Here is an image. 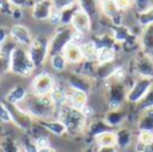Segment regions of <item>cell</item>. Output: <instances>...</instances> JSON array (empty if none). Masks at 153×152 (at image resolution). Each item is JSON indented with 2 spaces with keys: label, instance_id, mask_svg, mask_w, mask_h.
Returning <instances> with one entry per match:
<instances>
[{
  "label": "cell",
  "instance_id": "39",
  "mask_svg": "<svg viewBox=\"0 0 153 152\" xmlns=\"http://www.w3.org/2000/svg\"><path fill=\"white\" fill-rule=\"evenodd\" d=\"M137 142L144 145H149L153 143V132L152 131H138Z\"/></svg>",
  "mask_w": 153,
  "mask_h": 152
},
{
  "label": "cell",
  "instance_id": "45",
  "mask_svg": "<svg viewBox=\"0 0 153 152\" xmlns=\"http://www.w3.org/2000/svg\"><path fill=\"white\" fill-rule=\"evenodd\" d=\"M8 38H10V30L7 27H0V50L8 42Z\"/></svg>",
  "mask_w": 153,
  "mask_h": 152
},
{
  "label": "cell",
  "instance_id": "41",
  "mask_svg": "<svg viewBox=\"0 0 153 152\" xmlns=\"http://www.w3.org/2000/svg\"><path fill=\"white\" fill-rule=\"evenodd\" d=\"M0 123H12V118H11V113L8 110L7 105L4 101H0Z\"/></svg>",
  "mask_w": 153,
  "mask_h": 152
},
{
  "label": "cell",
  "instance_id": "22",
  "mask_svg": "<svg viewBox=\"0 0 153 152\" xmlns=\"http://www.w3.org/2000/svg\"><path fill=\"white\" fill-rule=\"evenodd\" d=\"M108 131H113V128H110V127L105 123L103 118H95V120L90 121L86 127L87 136L93 140H94V137L98 136L100 133H102V132H108Z\"/></svg>",
  "mask_w": 153,
  "mask_h": 152
},
{
  "label": "cell",
  "instance_id": "40",
  "mask_svg": "<svg viewBox=\"0 0 153 152\" xmlns=\"http://www.w3.org/2000/svg\"><path fill=\"white\" fill-rule=\"evenodd\" d=\"M133 5L136 7V12H145L153 7V0H133Z\"/></svg>",
  "mask_w": 153,
  "mask_h": 152
},
{
  "label": "cell",
  "instance_id": "1",
  "mask_svg": "<svg viewBox=\"0 0 153 152\" xmlns=\"http://www.w3.org/2000/svg\"><path fill=\"white\" fill-rule=\"evenodd\" d=\"M19 108L28 113L35 121L50 120V118H55V115L58 116V109L48 96L28 94L27 98L19 105Z\"/></svg>",
  "mask_w": 153,
  "mask_h": 152
},
{
  "label": "cell",
  "instance_id": "8",
  "mask_svg": "<svg viewBox=\"0 0 153 152\" xmlns=\"http://www.w3.org/2000/svg\"><path fill=\"white\" fill-rule=\"evenodd\" d=\"M132 70L137 77L153 80V58L140 50L132 62Z\"/></svg>",
  "mask_w": 153,
  "mask_h": 152
},
{
  "label": "cell",
  "instance_id": "20",
  "mask_svg": "<svg viewBox=\"0 0 153 152\" xmlns=\"http://www.w3.org/2000/svg\"><path fill=\"white\" fill-rule=\"evenodd\" d=\"M40 127L46 129L47 132L55 135V136H65L67 133L66 132V127L63 125L59 118H50V120H39L36 121Z\"/></svg>",
  "mask_w": 153,
  "mask_h": 152
},
{
  "label": "cell",
  "instance_id": "43",
  "mask_svg": "<svg viewBox=\"0 0 153 152\" xmlns=\"http://www.w3.org/2000/svg\"><path fill=\"white\" fill-rule=\"evenodd\" d=\"M54 5V10L55 11H62L66 7H70V5L75 4L76 0H51Z\"/></svg>",
  "mask_w": 153,
  "mask_h": 152
},
{
  "label": "cell",
  "instance_id": "9",
  "mask_svg": "<svg viewBox=\"0 0 153 152\" xmlns=\"http://www.w3.org/2000/svg\"><path fill=\"white\" fill-rule=\"evenodd\" d=\"M8 110L11 113V118H12V123L15 124L18 128H20L24 133H30V131L32 129L35 124V120L28 115L27 112H24L22 108L16 107V105H11V104H7Z\"/></svg>",
  "mask_w": 153,
  "mask_h": 152
},
{
  "label": "cell",
  "instance_id": "35",
  "mask_svg": "<svg viewBox=\"0 0 153 152\" xmlns=\"http://www.w3.org/2000/svg\"><path fill=\"white\" fill-rule=\"evenodd\" d=\"M116 51L113 48H101L98 50V58H97V63L102 65V63H110V62L116 61Z\"/></svg>",
  "mask_w": 153,
  "mask_h": 152
},
{
  "label": "cell",
  "instance_id": "2",
  "mask_svg": "<svg viewBox=\"0 0 153 152\" xmlns=\"http://www.w3.org/2000/svg\"><path fill=\"white\" fill-rule=\"evenodd\" d=\"M58 118L66 127V132L70 136H78L86 131L87 118L79 109H75L69 104H65L58 109Z\"/></svg>",
  "mask_w": 153,
  "mask_h": 152
},
{
  "label": "cell",
  "instance_id": "13",
  "mask_svg": "<svg viewBox=\"0 0 153 152\" xmlns=\"http://www.w3.org/2000/svg\"><path fill=\"white\" fill-rule=\"evenodd\" d=\"M10 37L12 40L19 46L23 47H30V45L34 40V37L31 35V31L23 24H13L10 30Z\"/></svg>",
  "mask_w": 153,
  "mask_h": 152
},
{
  "label": "cell",
  "instance_id": "36",
  "mask_svg": "<svg viewBox=\"0 0 153 152\" xmlns=\"http://www.w3.org/2000/svg\"><path fill=\"white\" fill-rule=\"evenodd\" d=\"M136 20L141 27H145L153 23V7L145 12H136Z\"/></svg>",
  "mask_w": 153,
  "mask_h": 152
},
{
  "label": "cell",
  "instance_id": "29",
  "mask_svg": "<svg viewBox=\"0 0 153 152\" xmlns=\"http://www.w3.org/2000/svg\"><path fill=\"white\" fill-rule=\"evenodd\" d=\"M79 10H81V7L78 5V3H75V4L59 11V26H71L73 18Z\"/></svg>",
  "mask_w": 153,
  "mask_h": 152
},
{
  "label": "cell",
  "instance_id": "23",
  "mask_svg": "<svg viewBox=\"0 0 153 152\" xmlns=\"http://www.w3.org/2000/svg\"><path fill=\"white\" fill-rule=\"evenodd\" d=\"M0 151L1 152H23L22 144L12 136L4 135L0 137Z\"/></svg>",
  "mask_w": 153,
  "mask_h": 152
},
{
  "label": "cell",
  "instance_id": "10",
  "mask_svg": "<svg viewBox=\"0 0 153 152\" xmlns=\"http://www.w3.org/2000/svg\"><path fill=\"white\" fill-rule=\"evenodd\" d=\"M55 88V80L48 73H40L31 82V94L35 96H48Z\"/></svg>",
  "mask_w": 153,
  "mask_h": 152
},
{
  "label": "cell",
  "instance_id": "26",
  "mask_svg": "<svg viewBox=\"0 0 153 152\" xmlns=\"http://www.w3.org/2000/svg\"><path fill=\"white\" fill-rule=\"evenodd\" d=\"M116 147L120 150H126L133 142V133L128 128H120L116 131Z\"/></svg>",
  "mask_w": 153,
  "mask_h": 152
},
{
  "label": "cell",
  "instance_id": "42",
  "mask_svg": "<svg viewBox=\"0 0 153 152\" xmlns=\"http://www.w3.org/2000/svg\"><path fill=\"white\" fill-rule=\"evenodd\" d=\"M8 1L11 3L12 7L22 8V10H24V8H32L35 4L34 0H8Z\"/></svg>",
  "mask_w": 153,
  "mask_h": 152
},
{
  "label": "cell",
  "instance_id": "19",
  "mask_svg": "<svg viewBox=\"0 0 153 152\" xmlns=\"http://www.w3.org/2000/svg\"><path fill=\"white\" fill-rule=\"evenodd\" d=\"M128 117V112L124 108H120V109H114V110H109L105 115L103 120L108 124L110 128H120V125H122L125 120Z\"/></svg>",
  "mask_w": 153,
  "mask_h": 152
},
{
  "label": "cell",
  "instance_id": "4",
  "mask_svg": "<svg viewBox=\"0 0 153 152\" xmlns=\"http://www.w3.org/2000/svg\"><path fill=\"white\" fill-rule=\"evenodd\" d=\"M103 86H105V97L106 101H108L109 110L124 108L128 92H129V86H128L126 81L125 82H117V81L108 80L103 82Z\"/></svg>",
  "mask_w": 153,
  "mask_h": 152
},
{
  "label": "cell",
  "instance_id": "7",
  "mask_svg": "<svg viewBox=\"0 0 153 152\" xmlns=\"http://www.w3.org/2000/svg\"><path fill=\"white\" fill-rule=\"evenodd\" d=\"M152 86H153V80L137 77L136 81L133 82V85L129 88V92H128L126 96V102L137 105L146 96V93L151 90Z\"/></svg>",
  "mask_w": 153,
  "mask_h": 152
},
{
  "label": "cell",
  "instance_id": "30",
  "mask_svg": "<svg viewBox=\"0 0 153 152\" xmlns=\"http://www.w3.org/2000/svg\"><path fill=\"white\" fill-rule=\"evenodd\" d=\"M116 142L117 139L114 131L102 132V133L94 137V143L97 147H116Z\"/></svg>",
  "mask_w": 153,
  "mask_h": 152
},
{
  "label": "cell",
  "instance_id": "32",
  "mask_svg": "<svg viewBox=\"0 0 153 152\" xmlns=\"http://www.w3.org/2000/svg\"><path fill=\"white\" fill-rule=\"evenodd\" d=\"M48 97L51 98L53 104L56 107V109H59L61 107H63L65 104H67V90H65L63 88H59L55 85V88L51 90V93L48 94Z\"/></svg>",
  "mask_w": 153,
  "mask_h": 152
},
{
  "label": "cell",
  "instance_id": "50",
  "mask_svg": "<svg viewBox=\"0 0 153 152\" xmlns=\"http://www.w3.org/2000/svg\"><path fill=\"white\" fill-rule=\"evenodd\" d=\"M11 18L15 19V20H20V19L23 18V10H22V8L13 7L12 8V12H11Z\"/></svg>",
  "mask_w": 153,
  "mask_h": 152
},
{
  "label": "cell",
  "instance_id": "37",
  "mask_svg": "<svg viewBox=\"0 0 153 152\" xmlns=\"http://www.w3.org/2000/svg\"><path fill=\"white\" fill-rule=\"evenodd\" d=\"M138 108L141 110H146V109H153V86L151 88V90L146 93V96L138 102Z\"/></svg>",
  "mask_w": 153,
  "mask_h": 152
},
{
  "label": "cell",
  "instance_id": "3",
  "mask_svg": "<svg viewBox=\"0 0 153 152\" xmlns=\"http://www.w3.org/2000/svg\"><path fill=\"white\" fill-rule=\"evenodd\" d=\"M35 70L36 69L30 58L28 50L23 46L15 45L11 54V73L19 77H30Z\"/></svg>",
  "mask_w": 153,
  "mask_h": 152
},
{
  "label": "cell",
  "instance_id": "48",
  "mask_svg": "<svg viewBox=\"0 0 153 152\" xmlns=\"http://www.w3.org/2000/svg\"><path fill=\"white\" fill-rule=\"evenodd\" d=\"M85 42H86V40H85V35L81 34V32H78V31H74L71 43H74V45H76V46H81L82 43H85Z\"/></svg>",
  "mask_w": 153,
  "mask_h": 152
},
{
  "label": "cell",
  "instance_id": "11",
  "mask_svg": "<svg viewBox=\"0 0 153 152\" xmlns=\"http://www.w3.org/2000/svg\"><path fill=\"white\" fill-rule=\"evenodd\" d=\"M66 83H67V86H69V89L81 90L86 94H89L90 92H93V89H94V80H93V78L82 75L75 72H71L67 74Z\"/></svg>",
  "mask_w": 153,
  "mask_h": 152
},
{
  "label": "cell",
  "instance_id": "49",
  "mask_svg": "<svg viewBox=\"0 0 153 152\" xmlns=\"http://www.w3.org/2000/svg\"><path fill=\"white\" fill-rule=\"evenodd\" d=\"M79 110H81V112H82V115H83L85 117L87 118V120H89V118H91L93 116H94V109H93V108L90 107L89 104H87L86 107H83V108H82V109H79Z\"/></svg>",
  "mask_w": 153,
  "mask_h": 152
},
{
  "label": "cell",
  "instance_id": "18",
  "mask_svg": "<svg viewBox=\"0 0 153 152\" xmlns=\"http://www.w3.org/2000/svg\"><path fill=\"white\" fill-rule=\"evenodd\" d=\"M16 43L7 42L0 50V75L11 72V54Z\"/></svg>",
  "mask_w": 153,
  "mask_h": 152
},
{
  "label": "cell",
  "instance_id": "12",
  "mask_svg": "<svg viewBox=\"0 0 153 152\" xmlns=\"http://www.w3.org/2000/svg\"><path fill=\"white\" fill-rule=\"evenodd\" d=\"M100 10L106 19L110 20L113 26H121L124 24V15L117 8L114 0H100Z\"/></svg>",
  "mask_w": 153,
  "mask_h": 152
},
{
  "label": "cell",
  "instance_id": "54",
  "mask_svg": "<svg viewBox=\"0 0 153 152\" xmlns=\"http://www.w3.org/2000/svg\"><path fill=\"white\" fill-rule=\"evenodd\" d=\"M0 83H1V81H0Z\"/></svg>",
  "mask_w": 153,
  "mask_h": 152
},
{
  "label": "cell",
  "instance_id": "5",
  "mask_svg": "<svg viewBox=\"0 0 153 152\" xmlns=\"http://www.w3.org/2000/svg\"><path fill=\"white\" fill-rule=\"evenodd\" d=\"M35 69H40L50 55V39L46 35H38L27 48Z\"/></svg>",
  "mask_w": 153,
  "mask_h": 152
},
{
  "label": "cell",
  "instance_id": "44",
  "mask_svg": "<svg viewBox=\"0 0 153 152\" xmlns=\"http://www.w3.org/2000/svg\"><path fill=\"white\" fill-rule=\"evenodd\" d=\"M114 3H116L117 8H118L121 12L130 10V8L133 7V0H114Z\"/></svg>",
  "mask_w": 153,
  "mask_h": 152
},
{
  "label": "cell",
  "instance_id": "27",
  "mask_svg": "<svg viewBox=\"0 0 153 152\" xmlns=\"http://www.w3.org/2000/svg\"><path fill=\"white\" fill-rule=\"evenodd\" d=\"M138 131H152L153 132V109L141 110L137 120Z\"/></svg>",
  "mask_w": 153,
  "mask_h": 152
},
{
  "label": "cell",
  "instance_id": "6",
  "mask_svg": "<svg viewBox=\"0 0 153 152\" xmlns=\"http://www.w3.org/2000/svg\"><path fill=\"white\" fill-rule=\"evenodd\" d=\"M73 34H74V30L71 26H59L50 39V55L63 53L66 46L71 43Z\"/></svg>",
  "mask_w": 153,
  "mask_h": 152
},
{
  "label": "cell",
  "instance_id": "14",
  "mask_svg": "<svg viewBox=\"0 0 153 152\" xmlns=\"http://www.w3.org/2000/svg\"><path fill=\"white\" fill-rule=\"evenodd\" d=\"M71 27L74 31H78L83 35H87L91 32L93 27V20L86 12H83L82 10H79L78 12L74 15L71 20Z\"/></svg>",
  "mask_w": 153,
  "mask_h": 152
},
{
  "label": "cell",
  "instance_id": "31",
  "mask_svg": "<svg viewBox=\"0 0 153 152\" xmlns=\"http://www.w3.org/2000/svg\"><path fill=\"white\" fill-rule=\"evenodd\" d=\"M81 53L85 61H90V62H97L98 58V48L95 47V45L91 40H87V42L82 43L81 46Z\"/></svg>",
  "mask_w": 153,
  "mask_h": 152
},
{
  "label": "cell",
  "instance_id": "34",
  "mask_svg": "<svg viewBox=\"0 0 153 152\" xmlns=\"http://www.w3.org/2000/svg\"><path fill=\"white\" fill-rule=\"evenodd\" d=\"M48 58H50L51 67H53L55 72L62 73L67 69V61H66V58H65V55L62 53L61 54H53V55H50Z\"/></svg>",
  "mask_w": 153,
  "mask_h": 152
},
{
  "label": "cell",
  "instance_id": "25",
  "mask_svg": "<svg viewBox=\"0 0 153 152\" xmlns=\"http://www.w3.org/2000/svg\"><path fill=\"white\" fill-rule=\"evenodd\" d=\"M117 69V65L114 62H110V63H102V65H98L97 70H95V74H94V82L95 81H101V82H105L108 78L111 77V74L114 73V70Z\"/></svg>",
  "mask_w": 153,
  "mask_h": 152
},
{
  "label": "cell",
  "instance_id": "38",
  "mask_svg": "<svg viewBox=\"0 0 153 152\" xmlns=\"http://www.w3.org/2000/svg\"><path fill=\"white\" fill-rule=\"evenodd\" d=\"M20 144H22V148H23V152H38V147L35 144V140L30 135H27V133L24 135V139Z\"/></svg>",
  "mask_w": 153,
  "mask_h": 152
},
{
  "label": "cell",
  "instance_id": "33",
  "mask_svg": "<svg viewBox=\"0 0 153 152\" xmlns=\"http://www.w3.org/2000/svg\"><path fill=\"white\" fill-rule=\"evenodd\" d=\"M75 66H76V69L74 70L75 73H79V74L86 75V77H90V78H94L98 63L97 62H90V61H85L83 59L81 63L75 65Z\"/></svg>",
  "mask_w": 153,
  "mask_h": 152
},
{
  "label": "cell",
  "instance_id": "51",
  "mask_svg": "<svg viewBox=\"0 0 153 152\" xmlns=\"http://www.w3.org/2000/svg\"><path fill=\"white\" fill-rule=\"evenodd\" d=\"M94 152H118L117 147H97Z\"/></svg>",
  "mask_w": 153,
  "mask_h": 152
},
{
  "label": "cell",
  "instance_id": "16",
  "mask_svg": "<svg viewBox=\"0 0 153 152\" xmlns=\"http://www.w3.org/2000/svg\"><path fill=\"white\" fill-rule=\"evenodd\" d=\"M140 47L143 53L153 58V23L143 27L140 34Z\"/></svg>",
  "mask_w": 153,
  "mask_h": 152
},
{
  "label": "cell",
  "instance_id": "47",
  "mask_svg": "<svg viewBox=\"0 0 153 152\" xmlns=\"http://www.w3.org/2000/svg\"><path fill=\"white\" fill-rule=\"evenodd\" d=\"M35 144H36L38 150H39V148H45V147H50V139H48L47 135L40 136V137H38V139H35Z\"/></svg>",
  "mask_w": 153,
  "mask_h": 152
},
{
  "label": "cell",
  "instance_id": "46",
  "mask_svg": "<svg viewBox=\"0 0 153 152\" xmlns=\"http://www.w3.org/2000/svg\"><path fill=\"white\" fill-rule=\"evenodd\" d=\"M12 5L8 0H0V11L3 13H5L7 16H11V12H12Z\"/></svg>",
  "mask_w": 153,
  "mask_h": 152
},
{
  "label": "cell",
  "instance_id": "17",
  "mask_svg": "<svg viewBox=\"0 0 153 152\" xmlns=\"http://www.w3.org/2000/svg\"><path fill=\"white\" fill-rule=\"evenodd\" d=\"M28 96V90L26 89V86L23 85H15L7 94H5V98H4V102L7 104H11V105H19L24 101Z\"/></svg>",
  "mask_w": 153,
  "mask_h": 152
},
{
  "label": "cell",
  "instance_id": "53",
  "mask_svg": "<svg viewBox=\"0 0 153 152\" xmlns=\"http://www.w3.org/2000/svg\"><path fill=\"white\" fill-rule=\"evenodd\" d=\"M144 152H153V143L149 145H145V151Z\"/></svg>",
  "mask_w": 153,
  "mask_h": 152
},
{
  "label": "cell",
  "instance_id": "15",
  "mask_svg": "<svg viewBox=\"0 0 153 152\" xmlns=\"http://www.w3.org/2000/svg\"><path fill=\"white\" fill-rule=\"evenodd\" d=\"M53 12H54V5L51 0H39V1H35L34 7H32V18L39 22L48 20Z\"/></svg>",
  "mask_w": 153,
  "mask_h": 152
},
{
  "label": "cell",
  "instance_id": "55",
  "mask_svg": "<svg viewBox=\"0 0 153 152\" xmlns=\"http://www.w3.org/2000/svg\"><path fill=\"white\" fill-rule=\"evenodd\" d=\"M0 137H1V136H0Z\"/></svg>",
  "mask_w": 153,
  "mask_h": 152
},
{
  "label": "cell",
  "instance_id": "21",
  "mask_svg": "<svg viewBox=\"0 0 153 152\" xmlns=\"http://www.w3.org/2000/svg\"><path fill=\"white\" fill-rule=\"evenodd\" d=\"M89 94L83 93L81 90H73L69 89L67 90V104L71 105L75 109H82L83 107L87 105V100H89Z\"/></svg>",
  "mask_w": 153,
  "mask_h": 152
},
{
  "label": "cell",
  "instance_id": "28",
  "mask_svg": "<svg viewBox=\"0 0 153 152\" xmlns=\"http://www.w3.org/2000/svg\"><path fill=\"white\" fill-rule=\"evenodd\" d=\"M78 5L81 7V10L83 12H86L87 15L91 18V20L94 18H97L100 13V0H76Z\"/></svg>",
  "mask_w": 153,
  "mask_h": 152
},
{
  "label": "cell",
  "instance_id": "52",
  "mask_svg": "<svg viewBox=\"0 0 153 152\" xmlns=\"http://www.w3.org/2000/svg\"><path fill=\"white\" fill-rule=\"evenodd\" d=\"M38 152H56V150H55V148H53V147L50 145V147L39 148V150H38Z\"/></svg>",
  "mask_w": 153,
  "mask_h": 152
},
{
  "label": "cell",
  "instance_id": "24",
  "mask_svg": "<svg viewBox=\"0 0 153 152\" xmlns=\"http://www.w3.org/2000/svg\"><path fill=\"white\" fill-rule=\"evenodd\" d=\"M66 58L67 63H73V65H78L83 61V57H82L81 53V47L79 46L74 45V43H70V45L66 46V48L62 53Z\"/></svg>",
  "mask_w": 153,
  "mask_h": 152
}]
</instances>
